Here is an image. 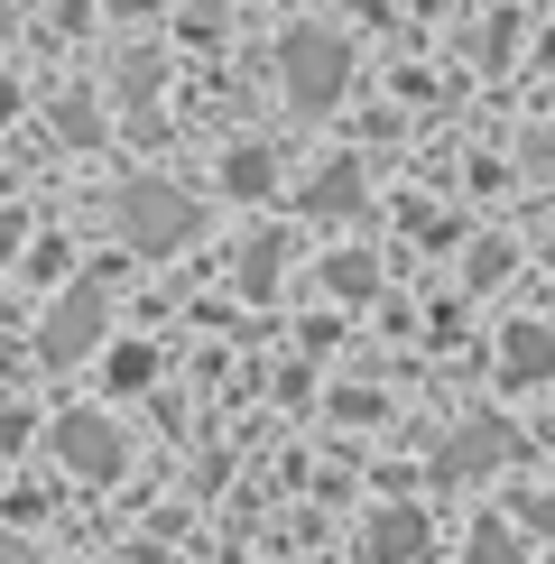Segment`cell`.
Segmentation results:
<instances>
[{
    "label": "cell",
    "mask_w": 555,
    "mask_h": 564,
    "mask_svg": "<svg viewBox=\"0 0 555 564\" xmlns=\"http://www.w3.org/2000/svg\"><path fill=\"white\" fill-rule=\"evenodd\" d=\"M306 214H361V158H334V167L306 185Z\"/></svg>",
    "instance_id": "cell-8"
},
{
    "label": "cell",
    "mask_w": 555,
    "mask_h": 564,
    "mask_svg": "<svg viewBox=\"0 0 555 564\" xmlns=\"http://www.w3.org/2000/svg\"><path fill=\"white\" fill-rule=\"evenodd\" d=\"M111 223H121V241L139 250V260H167V250H185L204 231V204L185 195V185H157V176H130L121 195H111Z\"/></svg>",
    "instance_id": "cell-1"
},
{
    "label": "cell",
    "mask_w": 555,
    "mask_h": 564,
    "mask_svg": "<svg viewBox=\"0 0 555 564\" xmlns=\"http://www.w3.org/2000/svg\"><path fill=\"white\" fill-rule=\"evenodd\" d=\"M361 555L370 564H416L426 555V519H416V509H380V519L361 528Z\"/></svg>",
    "instance_id": "cell-6"
},
{
    "label": "cell",
    "mask_w": 555,
    "mask_h": 564,
    "mask_svg": "<svg viewBox=\"0 0 555 564\" xmlns=\"http://www.w3.org/2000/svg\"><path fill=\"white\" fill-rule=\"evenodd\" d=\"M56 463H65L75 481H121L130 444H121V426H111L102 408H65V416H56Z\"/></svg>",
    "instance_id": "cell-4"
},
{
    "label": "cell",
    "mask_w": 555,
    "mask_h": 564,
    "mask_svg": "<svg viewBox=\"0 0 555 564\" xmlns=\"http://www.w3.org/2000/svg\"><path fill=\"white\" fill-rule=\"evenodd\" d=\"M537 167H555V121H546V130H537Z\"/></svg>",
    "instance_id": "cell-15"
},
{
    "label": "cell",
    "mask_w": 555,
    "mask_h": 564,
    "mask_svg": "<svg viewBox=\"0 0 555 564\" xmlns=\"http://www.w3.org/2000/svg\"><path fill=\"white\" fill-rule=\"evenodd\" d=\"M324 278H334V288H342V296H370V260H361V250H342V260H334V269H324Z\"/></svg>",
    "instance_id": "cell-14"
},
{
    "label": "cell",
    "mask_w": 555,
    "mask_h": 564,
    "mask_svg": "<svg viewBox=\"0 0 555 564\" xmlns=\"http://www.w3.org/2000/svg\"><path fill=\"white\" fill-rule=\"evenodd\" d=\"M222 185H231V195H269V185H278V158H269V149H231V158H222Z\"/></svg>",
    "instance_id": "cell-10"
},
{
    "label": "cell",
    "mask_w": 555,
    "mask_h": 564,
    "mask_svg": "<svg viewBox=\"0 0 555 564\" xmlns=\"http://www.w3.org/2000/svg\"><path fill=\"white\" fill-rule=\"evenodd\" d=\"M500 361H509V380H555V334H537V324H509Z\"/></svg>",
    "instance_id": "cell-7"
},
{
    "label": "cell",
    "mask_w": 555,
    "mask_h": 564,
    "mask_svg": "<svg viewBox=\"0 0 555 564\" xmlns=\"http://www.w3.org/2000/svg\"><path fill=\"white\" fill-rule=\"evenodd\" d=\"M500 463H509V426L500 416H472V426L435 454V481H481V473H500Z\"/></svg>",
    "instance_id": "cell-5"
},
{
    "label": "cell",
    "mask_w": 555,
    "mask_h": 564,
    "mask_svg": "<svg viewBox=\"0 0 555 564\" xmlns=\"http://www.w3.org/2000/svg\"><path fill=\"white\" fill-rule=\"evenodd\" d=\"M56 130L75 139V149H92V139H102V121H92V102H84V93H65V102H56Z\"/></svg>",
    "instance_id": "cell-11"
},
{
    "label": "cell",
    "mask_w": 555,
    "mask_h": 564,
    "mask_svg": "<svg viewBox=\"0 0 555 564\" xmlns=\"http://www.w3.org/2000/svg\"><path fill=\"white\" fill-rule=\"evenodd\" d=\"M472 564H519V536H509L500 519H481L472 528Z\"/></svg>",
    "instance_id": "cell-12"
},
{
    "label": "cell",
    "mask_w": 555,
    "mask_h": 564,
    "mask_svg": "<svg viewBox=\"0 0 555 564\" xmlns=\"http://www.w3.org/2000/svg\"><path fill=\"white\" fill-rule=\"evenodd\" d=\"M278 75H287V102L296 111H334L342 84H352V37H342V29H287Z\"/></svg>",
    "instance_id": "cell-2"
},
{
    "label": "cell",
    "mask_w": 555,
    "mask_h": 564,
    "mask_svg": "<svg viewBox=\"0 0 555 564\" xmlns=\"http://www.w3.org/2000/svg\"><path fill=\"white\" fill-rule=\"evenodd\" d=\"M546 260H555V231H546Z\"/></svg>",
    "instance_id": "cell-16"
},
{
    "label": "cell",
    "mask_w": 555,
    "mask_h": 564,
    "mask_svg": "<svg viewBox=\"0 0 555 564\" xmlns=\"http://www.w3.org/2000/svg\"><path fill=\"white\" fill-rule=\"evenodd\" d=\"M278 260H287V231H260V241L241 250V288L269 296V288H278Z\"/></svg>",
    "instance_id": "cell-9"
},
{
    "label": "cell",
    "mask_w": 555,
    "mask_h": 564,
    "mask_svg": "<svg viewBox=\"0 0 555 564\" xmlns=\"http://www.w3.org/2000/svg\"><path fill=\"white\" fill-rule=\"evenodd\" d=\"M102 324H111V278H102V269H84L75 288L56 296V315H46V334H37V351H46V361L65 370V361H84V351L102 343Z\"/></svg>",
    "instance_id": "cell-3"
},
{
    "label": "cell",
    "mask_w": 555,
    "mask_h": 564,
    "mask_svg": "<svg viewBox=\"0 0 555 564\" xmlns=\"http://www.w3.org/2000/svg\"><path fill=\"white\" fill-rule=\"evenodd\" d=\"M149 380H157V351H139V343L111 351V389H149Z\"/></svg>",
    "instance_id": "cell-13"
}]
</instances>
